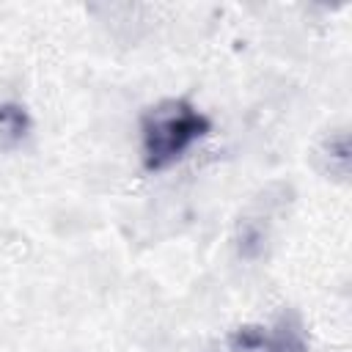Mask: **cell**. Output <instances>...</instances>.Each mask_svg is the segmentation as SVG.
Wrapping results in <instances>:
<instances>
[{
    "instance_id": "cell-1",
    "label": "cell",
    "mask_w": 352,
    "mask_h": 352,
    "mask_svg": "<svg viewBox=\"0 0 352 352\" xmlns=\"http://www.w3.org/2000/svg\"><path fill=\"white\" fill-rule=\"evenodd\" d=\"M209 118L187 99H162L140 118V160L146 170H165L179 162L206 132Z\"/></svg>"
},
{
    "instance_id": "cell-2",
    "label": "cell",
    "mask_w": 352,
    "mask_h": 352,
    "mask_svg": "<svg viewBox=\"0 0 352 352\" xmlns=\"http://www.w3.org/2000/svg\"><path fill=\"white\" fill-rule=\"evenodd\" d=\"M223 352H308V336L297 316L283 314L275 324H245L234 330Z\"/></svg>"
},
{
    "instance_id": "cell-3",
    "label": "cell",
    "mask_w": 352,
    "mask_h": 352,
    "mask_svg": "<svg viewBox=\"0 0 352 352\" xmlns=\"http://www.w3.org/2000/svg\"><path fill=\"white\" fill-rule=\"evenodd\" d=\"M30 132V116L16 102H0V151L16 148Z\"/></svg>"
}]
</instances>
